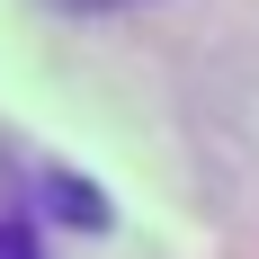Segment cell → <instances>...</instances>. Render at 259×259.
<instances>
[{"label":"cell","instance_id":"obj_1","mask_svg":"<svg viewBox=\"0 0 259 259\" xmlns=\"http://www.w3.org/2000/svg\"><path fill=\"white\" fill-rule=\"evenodd\" d=\"M0 259H36V250H27V233H18V224H0Z\"/></svg>","mask_w":259,"mask_h":259},{"label":"cell","instance_id":"obj_2","mask_svg":"<svg viewBox=\"0 0 259 259\" xmlns=\"http://www.w3.org/2000/svg\"><path fill=\"white\" fill-rule=\"evenodd\" d=\"M72 9H116V0H72Z\"/></svg>","mask_w":259,"mask_h":259}]
</instances>
